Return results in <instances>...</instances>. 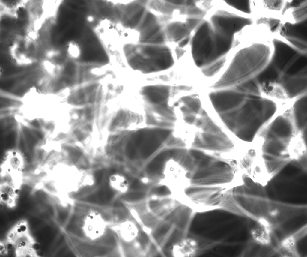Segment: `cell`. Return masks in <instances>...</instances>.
I'll use <instances>...</instances> for the list:
<instances>
[{
	"mask_svg": "<svg viewBox=\"0 0 307 257\" xmlns=\"http://www.w3.org/2000/svg\"><path fill=\"white\" fill-rule=\"evenodd\" d=\"M242 179L243 184L248 188L251 187L254 182L249 173L243 174L242 176Z\"/></svg>",
	"mask_w": 307,
	"mask_h": 257,
	"instance_id": "44dd1931",
	"label": "cell"
},
{
	"mask_svg": "<svg viewBox=\"0 0 307 257\" xmlns=\"http://www.w3.org/2000/svg\"><path fill=\"white\" fill-rule=\"evenodd\" d=\"M263 3L265 8L277 11L283 8L285 4L283 0H264Z\"/></svg>",
	"mask_w": 307,
	"mask_h": 257,
	"instance_id": "ac0fdd59",
	"label": "cell"
},
{
	"mask_svg": "<svg viewBox=\"0 0 307 257\" xmlns=\"http://www.w3.org/2000/svg\"><path fill=\"white\" fill-rule=\"evenodd\" d=\"M14 229L13 230L18 235H19L23 234L20 228L17 225L15 227Z\"/></svg>",
	"mask_w": 307,
	"mask_h": 257,
	"instance_id": "1f68e13d",
	"label": "cell"
},
{
	"mask_svg": "<svg viewBox=\"0 0 307 257\" xmlns=\"http://www.w3.org/2000/svg\"><path fill=\"white\" fill-rule=\"evenodd\" d=\"M20 228L23 234H26L28 229V228L26 223L24 222H21L17 225Z\"/></svg>",
	"mask_w": 307,
	"mask_h": 257,
	"instance_id": "f1b7e54d",
	"label": "cell"
},
{
	"mask_svg": "<svg viewBox=\"0 0 307 257\" xmlns=\"http://www.w3.org/2000/svg\"><path fill=\"white\" fill-rule=\"evenodd\" d=\"M123 49L129 65L143 74L166 70L174 63L171 50L165 44L127 43Z\"/></svg>",
	"mask_w": 307,
	"mask_h": 257,
	"instance_id": "5b68a950",
	"label": "cell"
},
{
	"mask_svg": "<svg viewBox=\"0 0 307 257\" xmlns=\"http://www.w3.org/2000/svg\"><path fill=\"white\" fill-rule=\"evenodd\" d=\"M169 133V130H155L147 134L145 132L141 144L143 143L141 148L142 156L144 158L149 157L156 150Z\"/></svg>",
	"mask_w": 307,
	"mask_h": 257,
	"instance_id": "7c38bea8",
	"label": "cell"
},
{
	"mask_svg": "<svg viewBox=\"0 0 307 257\" xmlns=\"http://www.w3.org/2000/svg\"><path fill=\"white\" fill-rule=\"evenodd\" d=\"M132 217L118 222L115 227L118 237L125 244L137 241L142 234L140 226Z\"/></svg>",
	"mask_w": 307,
	"mask_h": 257,
	"instance_id": "30bf717a",
	"label": "cell"
},
{
	"mask_svg": "<svg viewBox=\"0 0 307 257\" xmlns=\"http://www.w3.org/2000/svg\"><path fill=\"white\" fill-rule=\"evenodd\" d=\"M108 225L107 222L101 214L92 212L84 216L81 230L83 234L87 239L95 241L104 236Z\"/></svg>",
	"mask_w": 307,
	"mask_h": 257,
	"instance_id": "ba28073f",
	"label": "cell"
},
{
	"mask_svg": "<svg viewBox=\"0 0 307 257\" xmlns=\"http://www.w3.org/2000/svg\"><path fill=\"white\" fill-rule=\"evenodd\" d=\"M281 36L293 46L302 52H307V19L291 23L281 24L279 30Z\"/></svg>",
	"mask_w": 307,
	"mask_h": 257,
	"instance_id": "52a82bcc",
	"label": "cell"
},
{
	"mask_svg": "<svg viewBox=\"0 0 307 257\" xmlns=\"http://www.w3.org/2000/svg\"><path fill=\"white\" fill-rule=\"evenodd\" d=\"M156 193L160 196H165L169 193V190L165 186H163L157 188L155 191Z\"/></svg>",
	"mask_w": 307,
	"mask_h": 257,
	"instance_id": "484cf974",
	"label": "cell"
},
{
	"mask_svg": "<svg viewBox=\"0 0 307 257\" xmlns=\"http://www.w3.org/2000/svg\"><path fill=\"white\" fill-rule=\"evenodd\" d=\"M0 253L1 254H3L7 253L5 243H0Z\"/></svg>",
	"mask_w": 307,
	"mask_h": 257,
	"instance_id": "4dcf8cb0",
	"label": "cell"
},
{
	"mask_svg": "<svg viewBox=\"0 0 307 257\" xmlns=\"http://www.w3.org/2000/svg\"><path fill=\"white\" fill-rule=\"evenodd\" d=\"M127 152L128 156L130 159L134 158L136 156V149L129 142L127 145Z\"/></svg>",
	"mask_w": 307,
	"mask_h": 257,
	"instance_id": "cb8c5ba5",
	"label": "cell"
},
{
	"mask_svg": "<svg viewBox=\"0 0 307 257\" xmlns=\"http://www.w3.org/2000/svg\"><path fill=\"white\" fill-rule=\"evenodd\" d=\"M0 198L2 203L7 204L12 197L6 192L0 190Z\"/></svg>",
	"mask_w": 307,
	"mask_h": 257,
	"instance_id": "d4e9b609",
	"label": "cell"
},
{
	"mask_svg": "<svg viewBox=\"0 0 307 257\" xmlns=\"http://www.w3.org/2000/svg\"><path fill=\"white\" fill-rule=\"evenodd\" d=\"M145 195L142 192H133L129 193L127 195V198L131 200H137L142 198Z\"/></svg>",
	"mask_w": 307,
	"mask_h": 257,
	"instance_id": "603a6c76",
	"label": "cell"
},
{
	"mask_svg": "<svg viewBox=\"0 0 307 257\" xmlns=\"http://www.w3.org/2000/svg\"><path fill=\"white\" fill-rule=\"evenodd\" d=\"M103 175V172L102 171H97L95 174V179L96 183L97 184L99 183L101 181Z\"/></svg>",
	"mask_w": 307,
	"mask_h": 257,
	"instance_id": "83f0119b",
	"label": "cell"
},
{
	"mask_svg": "<svg viewBox=\"0 0 307 257\" xmlns=\"http://www.w3.org/2000/svg\"><path fill=\"white\" fill-rule=\"evenodd\" d=\"M6 248L7 254H11L13 251L15 246L14 242L12 241H9L5 243Z\"/></svg>",
	"mask_w": 307,
	"mask_h": 257,
	"instance_id": "4316f807",
	"label": "cell"
},
{
	"mask_svg": "<svg viewBox=\"0 0 307 257\" xmlns=\"http://www.w3.org/2000/svg\"><path fill=\"white\" fill-rule=\"evenodd\" d=\"M43 189L47 192L52 195H56L57 192L56 183L52 179H46L42 182Z\"/></svg>",
	"mask_w": 307,
	"mask_h": 257,
	"instance_id": "d6986e66",
	"label": "cell"
},
{
	"mask_svg": "<svg viewBox=\"0 0 307 257\" xmlns=\"http://www.w3.org/2000/svg\"><path fill=\"white\" fill-rule=\"evenodd\" d=\"M186 168L191 185L217 187L233 179L236 161L204 151L191 149L187 153Z\"/></svg>",
	"mask_w": 307,
	"mask_h": 257,
	"instance_id": "277c9868",
	"label": "cell"
},
{
	"mask_svg": "<svg viewBox=\"0 0 307 257\" xmlns=\"http://www.w3.org/2000/svg\"><path fill=\"white\" fill-rule=\"evenodd\" d=\"M256 222V225L250 231L252 238L260 245L265 246L270 245L271 243L273 225L268 220L262 217H259Z\"/></svg>",
	"mask_w": 307,
	"mask_h": 257,
	"instance_id": "8fae6325",
	"label": "cell"
},
{
	"mask_svg": "<svg viewBox=\"0 0 307 257\" xmlns=\"http://www.w3.org/2000/svg\"><path fill=\"white\" fill-rule=\"evenodd\" d=\"M160 162L153 160L148 165V170L151 172H156L159 170L162 166Z\"/></svg>",
	"mask_w": 307,
	"mask_h": 257,
	"instance_id": "7402d4cb",
	"label": "cell"
},
{
	"mask_svg": "<svg viewBox=\"0 0 307 257\" xmlns=\"http://www.w3.org/2000/svg\"><path fill=\"white\" fill-rule=\"evenodd\" d=\"M5 162L8 168L12 171H18L23 168L24 162L21 154L19 151L12 150L9 151L7 154Z\"/></svg>",
	"mask_w": 307,
	"mask_h": 257,
	"instance_id": "9a60e30c",
	"label": "cell"
},
{
	"mask_svg": "<svg viewBox=\"0 0 307 257\" xmlns=\"http://www.w3.org/2000/svg\"><path fill=\"white\" fill-rule=\"evenodd\" d=\"M257 25H264L272 33L279 31L281 24V20L277 18L271 17H262L257 19L256 21Z\"/></svg>",
	"mask_w": 307,
	"mask_h": 257,
	"instance_id": "2e32d148",
	"label": "cell"
},
{
	"mask_svg": "<svg viewBox=\"0 0 307 257\" xmlns=\"http://www.w3.org/2000/svg\"><path fill=\"white\" fill-rule=\"evenodd\" d=\"M228 5L243 13L247 14L252 13L251 2L246 1H225Z\"/></svg>",
	"mask_w": 307,
	"mask_h": 257,
	"instance_id": "e0dca14e",
	"label": "cell"
},
{
	"mask_svg": "<svg viewBox=\"0 0 307 257\" xmlns=\"http://www.w3.org/2000/svg\"><path fill=\"white\" fill-rule=\"evenodd\" d=\"M226 59L222 60L213 66L206 69L201 70L203 74L207 77H211L216 74L223 66Z\"/></svg>",
	"mask_w": 307,
	"mask_h": 257,
	"instance_id": "ffe728a7",
	"label": "cell"
},
{
	"mask_svg": "<svg viewBox=\"0 0 307 257\" xmlns=\"http://www.w3.org/2000/svg\"><path fill=\"white\" fill-rule=\"evenodd\" d=\"M210 100L227 127L243 141L252 142L276 113V103L259 90L243 87L215 93Z\"/></svg>",
	"mask_w": 307,
	"mask_h": 257,
	"instance_id": "6da1fadb",
	"label": "cell"
},
{
	"mask_svg": "<svg viewBox=\"0 0 307 257\" xmlns=\"http://www.w3.org/2000/svg\"><path fill=\"white\" fill-rule=\"evenodd\" d=\"M171 87L167 85H149L142 87L139 93L151 103L165 108L170 94Z\"/></svg>",
	"mask_w": 307,
	"mask_h": 257,
	"instance_id": "9c48e42d",
	"label": "cell"
},
{
	"mask_svg": "<svg viewBox=\"0 0 307 257\" xmlns=\"http://www.w3.org/2000/svg\"><path fill=\"white\" fill-rule=\"evenodd\" d=\"M235 36L218 22L203 19L192 31L190 43L196 66L205 69L225 59L229 51L238 44Z\"/></svg>",
	"mask_w": 307,
	"mask_h": 257,
	"instance_id": "3957f363",
	"label": "cell"
},
{
	"mask_svg": "<svg viewBox=\"0 0 307 257\" xmlns=\"http://www.w3.org/2000/svg\"><path fill=\"white\" fill-rule=\"evenodd\" d=\"M271 52L268 45L254 43L237 52L224 74L229 79L236 82L251 79L266 66L271 58Z\"/></svg>",
	"mask_w": 307,
	"mask_h": 257,
	"instance_id": "8992f818",
	"label": "cell"
},
{
	"mask_svg": "<svg viewBox=\"0 0 307 257\" xmlns=\"http://www.w3.org/2000/svg\"><path fill=\"white\" fill-rule=\"evenodd\" d=\"M238 215L224 209L195 213L189 232L197 249L207 256L234 255Z\"/></svg>",
	"mask_w": 307,
	"mask_h": 257,
	"instance_id": "7a4b0ae2",
	"label": "cell"
},
{
	"mask_svg": "<svg viewBox=\"0 0 307 257\" xmlns=\"http://www.w3.org/2000/svg\"><path fill=\"white\" fill-rule=\"evenodd\" d=\"M307 234V227L305 226L293 234L285 237L280 242L278 250L287 256H299L297 249V241L305 237Z\"/></svg>",
	"mask_w": 307,
	"mask_h": 257,
	"instance_id": "4fadbf2b",
	"label": "cell"
},
{
	"mask_svg": "<svg viewBox=\"0 0 307 257\" xmlns=\"http://www.w3.org/2000/svg\"><path fill=\"white\" fill-rule=\"evenodd\" d=\"M17 235L14 231L13 230L9 232L8 233L7 235V238L9 241L13 242Z\"/></svg>",
	"mask_w": 307,
	"mask_h": 257,
	"instance_id": "f546056e",
	"label": "cell"
},
{
	"mask_svg": "<svg viewBox=\"0 0 307 257\" xmlns=\"http://www.w3.org/2000/svg\"><path fill=\"white\" fill-rule=\"evenodd\" d=\"M139 185V182L137 180L134 181L132 185V187L134 188L138 187Z\"/></svg>",
	"mask_w": 307,
	"mask_h": 257,
	"instance_id": "d6a6232c",
	"label": "cell"
},
{
	"mask_svg": "<svg viewBox=\"0 0 307 257\" xmlns=\"http://www.w3.org/2000/svg\"><path fill=\"white\" fill-rule=\"evenodd\" d=\"M307 0H292L284 4L282 14L284 15L287 10H291L292 16L295 22L307 18Z\"/></svg>",
	"mask_w": 307,
	"mask_h": 257,
	"instance_id": "5bb4252c",
	"label": "cell"
}]
</instances>
